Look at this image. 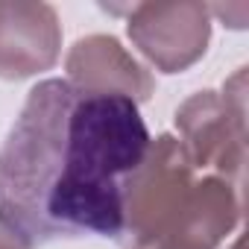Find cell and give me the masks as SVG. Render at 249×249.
Instances as JSON below:
<instances>
[{"mask_svg": "<svg viewBox=\"0 0 249 249\" xmlns=\"http://www.w3.org/2000/svg\"><path fill=\"white\" fill-rule=\"evenodd\" d=\"M208 12L220 15L223 21H226V18H234V24H231V27H243V18H246L249 6H246V3H234V6H211Z\"/></svg>", "mask_w": 249, "mask_h": 249, "instance_id": "cell-7", "label": "cell"}, {"mask_svg": "<svg viewBox=\"0 0 249 249\" xmlns=\"http://www.w3.org/2000/svg\"><path fill=\"white\" fill-rule=\"evenodd\" d=\"M234 249H243V243H240V240H237V243H234Z\"/></svg>", "mask_w": 249, "mask_h": 249, "instance_id": "cell-9", "label": "cell"}, {"mask_svg": "<svg viewBox=\"0 0 249 249\" xmlns=\"http://www.w3.org/2000/svg\"><path fill=\"white\" fill-rule=\"evenodd\" d=\"M68 73L76 88L97 94H120L141 103L153 94V76L111 36L79 38L68 53Z\"/></svg>", "mask_w": 249, "mask_h": 249, "instance_id": "cell-6", "label": "cell"}, {"mask_svg": "<svg viewBox=\"0 0 249 249\" xmlns=\"http://www.w3.org/2000/svg\"><path fill=\"white\" fill-rule=\"evenodd\" d=\"M150 147L138 103L38 82L0 147V226L24 246L120 237L123 191Z\"/></svg>", "mask_w": 249, "mask_h": 249, "instance_id": "cell-1", "label": "cell"}, {"mask_svg": "<svg viewBox=\"0 0 249 249\" xmlns=\"http://www.w3.org/2000/svg\"><path fill=\"white\" fill-rule=\"evenodd\" d=\"M0 249H24V243L15 240L9 231H0Z\"/></svg>", "mask_w": 249, "mask_h": 249, "instance_id": "cell-8", "label": "cell"}, {"mask_svg": "<svg viewBox=\"0 0 249 249\" xmlns=\"http://www.w3.org/2000/svg\"><path fill=\"white\" fill-rule=\"evenodd\" d=\"M129 38L164 73L194 65L208 44L211 24L202 3H138L129 6Z\"/></svg>", "mask_w": 249, "mask_h": 249, "instance_id": "cell-4", "label": "cell"}, {"mask_svg": "<svg viewBox=\"0 0 249 249\" xmlns=\"http://www.w3.org/2000/svg\"><path fill=\"white\" fill-rule=\"evenodd\" d=\"M243 191L220 176L196 179L182 141H150L123 191L126 249H217L240 217Z\"/></svg>", "mask_w": 249, "mask_h": 249, "instance_id": "cell-2", "label": "cell"}, {"mask_svg": "<svg viewBox=\"0 0 249 249\" xmlns=\"http://www.w3.org/2000/svg\"><path fill=\"white\" fill-rule=\"evenodd\" d=\"M243 88L246 68H240L223 88V94L199 91L182 103L176 111V126L182 132V147L191 164L214 170L211 176L226 179L243 191Z\"/></svg>", "mask_w": 249, "mask_h": 249, "instance_id": "cell-3", "label": "cell"}, {"mask_svg": "<svg viewBox=\"0 0 249 249\" xmlns=\"http://www.w3.org/2000/svg\"><path fill=\"white\" fill-rule=\"evenodd\" d=\"M62 30L47 3H0V76L21 79L56 65Z\"/></svg>", "mask_w": 249, "mask_h": 249, "instance_id": "cell-5", "label": "cell"}]
</instances>
